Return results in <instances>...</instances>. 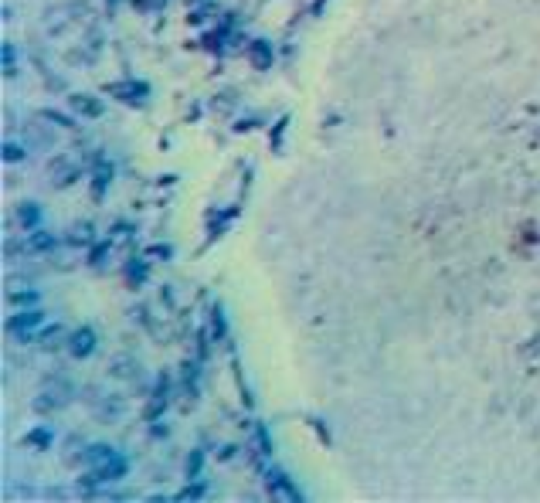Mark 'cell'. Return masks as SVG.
<instances>
[{"instance_id":"cell-1","label":"cell","mask_w":540,"mask_h":503,"mask_svg":"<svg viewBox=\"0 0 540 503\" xmlns=\"http://www.w3.org/2000/svg\"><path fill=\"white\" fill-rule=\"evenodd\" d=\"M126 470H129V463L123 459V456H116V459H109V463H103V466H92L85 476L78 479V486H103V483H112V479H119V476H126Z\"/></svg>"},{"instance_id":"cell-2","label":"cell","mask_w":540,"mask_h":503,"mask_svg":"<svg viewBox=\"0 0 540 503\" xmlns=\"http://www.w3.org/2000/svg\"><path fill=\"white\" fill-rule=\"evenodd\" d=\"M96 344H99V337H96L92 326H78V330H72V333L65 337V347H68V354H72L75 361H85V357L96 350Z\"/></svg>"},{"instance_id":"cell-3","label":"cell","mask_w":540,"mask_h":503,"mask_svg":"<svg viewBox=\"0 0 540 503\" xmlns=\"http://www.w3.org/2000/svg\"><path fill=\"white\" fill-rule=\"evenodd\" d=\"M103 92L105 96H119V103H129V106H143V99L150 96V89L143 82H129V85L109 82V85H103Z\"/></svg>"},{"instance_id":"cell-4","label":"cell","mask_w":540,"mask_h":503,"mask_svg":"<svg viewBox=\"0 0 540 503\" xmlns=\"http://www.w3.org/2000/svg\"><path fill=\"white\" fill-rule=\"evenodd\" d=\"M68 109L78 112L82 119H99L105 112L103 99H99V96H89V92H72V96H68Z\"/></svg>"},{"instance_id":"cell-5","label":"cell","mask_w":540,"mask_h":503,"mask_svg":"<svg viewBox=\"0 0 540 503\" xmlns=\"http://www.w3.org/2000/svg\"><path fill=\"white\" fill-rule=\"evenodd\" d=\"M48 174H52V184L61 190V187H68V184H75L78 181V170L75 163H72V157H54L52 163H48Z\"/></svg>"},{"instance_id":"cell-6","label":"cell","mask_w":540,"mask_h":503,"mask_svg":"<svg viewBox=\"0 0 540 503\" xmlns=\"http://www.w3.org/2000/svg\"><path fill=\"white\" fill-rule=\"evenodd\" d=\"M41 323H45V313H41V310H21L17 317H10V320H7V330H10V333H17V337H24V340H27V333H31L34 326H41Z\"/></svg>"},{"instance_id":"cell-7","label":"cell","mask_w":540,"mask_h":503,"mask_svg":"<svg viewBox=\"0 0 540 503\" xmlns=\"http://www.w3.org/2000/svg\"><path fill=\"white\" fill-rule=\"evenodd\" d=\"M17 228H24V232H31L38 221H41V204L38 201H21L17 204Z\"/></svg>"},{"instance_id":"cell-8","label":"cell","mask_w":540,"mask_h":503,"mask_svg":"<svg viewBox=\"0 0 540 503\" xmlns=\"http://www.w3.org/2000/svg\"><path fill=\"white\" fill-rule=\"evenodd\" d=\"M68 391H72V388H65V391H41V395H38V401H34V412H41V415H45V412H54V408H61Z\"/></svg>"},{"instance_id":"cell-9","label":"cell","mask_w":540,"mask_h":503,"mask_svg":"<svg viewBox=\"0 0 540 503\" xmlns=\"http://www.w3.org/2000/svg\"><path fill=\"white\" fill-rule=\"evenodd\" d=\"M21 446L24 449H38V452H45L48 446H52V432L41 425V428H34V432H27L24 439H21Z\"/></svg>"},{"instance_id":"cell-10","label":"cell","mask_w":540,"mask_h":503,"mask_svg":"<svg viewBox=\"0 0 540 503\" xmlns=\"http://www.w3.org/2000/svg\"><path fill=\"white\" fill-rule=\"evenodd\" d=\"M116 456H119V452H112V446H105V442H99V446H89L82 459H85L89 466H103V463H109V459H116Z\"/></svg>"},{"instance_id":"cell-11","label":"cell","mask_w":540,"mask_h":503,"mask_svg":"<svg viewBox=\"0 0 540 503\" xmlns=\"http://www.w3.org/2000/svg\"><path fill=\"white\" fill-rule=\"evenodd\" d=\"M167 388H170V377L167 374H160V384H156V401H150V408H147V419H156L163 408H167Z\"/></svg>"},{"instance_id":"cell-12","label":"cell","mask_w":540,"mask_h":503,"mask_svg":"<svg viewBox=\"0 0 540 503\" xmlns=\"http://www.w3.org/2000/svg\"><path fill=\"white\" fill-rule=\"evenodd\" d=\"M248 58H252L255 68H269V65H272V48H269V41H252Z\"/></svg>"},{"instance_id":"cell-13","label":"cell","mask_w":540,"mask_h":503,"mask_svg":"<svg viewBox=\"0 0 540 503\" xmlns=\"http://www.w3.org/2000/svg\"><path fill=\"white\" fill-rule=\"evenodd\" d=\"M92 239H96V228L89 221H78L75 228L68 232V245H92Z\"/></svg>"},{"instance_id":"cell-14","label":"cell","mask_w":540,"mask_h":503,"mask_svg":"<svg viewBox=\"0 0 540 503\" xmlns=\"http://www.w3.org/2000/svg\"><path fill=\"white\" fill-rule=\"evenodd\" d=\"M136 374H140V364H136V361H123V357H119V361H112V377H129V381H136Z\"/></svg>"},{"instance_id":"cell-15","label":"cell","mask_w":540,"mask_h":503,"mask_svg":"<svg viewBox=\"0 0 540 503\" xmlns=\"http://www.w3.org/2000/svg\"><path fill=\"white\" fill-rule=\"evenodd\" d=\"M61 337H65V330H61V326H48V333H41V337H38V340H41V350H48V354H52V350H58V347H61Z\"/></svg>"},{"instance_id":"cell-16","label":"cell","mask_w":540,"mask_h":503,"mask_svg":"<svg viewBox=\"0 0 540 503\" xmlns=\"http://www.w3.org/2000/svg\"><path fill=\"white\" fill-rule=\"evenodd\" d=\"M27 133H31L34 147H54V133L52 130H38V123H31V126H27Z\"/></svg>"},{"instance_id":"cell-17","label":"cell","mask_w":540,"mask_h":503,"mask_svg":"<svg viewBox=\"0 0 540 503\" xmlns=\"http://www.w3.org/2000/svg\"><path fill=\"white\" fill-rule=\"evenodd\" d=\"M31 248H34V252H52V248H54V235H52V232H34Z\"/></svg>"},{"instance_id":"cell-18","label":"cell","mask_w":540,"mask_h":503,"mask_svg":"<svg viewBox=\"0 0 540 503\" xmlns=\"http://www.w3.org/2000/svg\"><path fill=\"white\" fill-rule=\"evenodd\" d=\"M105 187H109V163H103V170L96 167V181H92V194L96 197H103Z\"/></svg>"},{"instance_id":"cell-19","label":"cell","mask_w":540,"mask_h":503,"mask_svg":"<svg viewBox=\"0 0 540 503\" xmlns=\"http://www.w3.org/2000/svg\"><path fill=\"white\" fill-rule=\"evenodd\" d=\"M109 248H112L109 241H103L99 248H92V252H89V265H92V269H103L105 259H109Z\"/></svg>"},{"instance_id":"cell-20","label":"cell","mask_w":540,"mask_h":503,"mask_svg":"<svg viewBox=\"0 0 540 503\" xmlns=\"http://www.w3.org/2000/svg\"><path fill=\"white\" fill-rule=\"evenodd\" d=\"M27 153L21 143H3V163H21Z\"/></svg>"},{"instance_id":"cell-21","label":"cell","mask_w":540,"mask_h":503,"mask_svg":"<svg viewBox=\"0 0 540 503\" xmlns=\"http://www.w3.org/2000/svg\"><path fill=\"white\" fill-rule=\"evenodd\" d=\"M3 75L14 79L17 68H14V41H3Z\"/></svg>"},{"instance_id":"cell-22","label":"cell","mask_w":540,"mask_h":503,"mask_svg":"<svg viewBox=\"0 0 540 503\" xmlns=\"http://www.w3.org/2000/svg\"><path fill=\"white\" fill-rule=\"evenodd\" d=\"M41 119H48V123L61 126V130H72V126H75V119H68V116H61V112H54V109H45Z\"/></svg>"},{"instance_id":"cell-23","label":"cell","mask_w":540,"mask_h":503,"mask_svg":"<svg viewBox=\"0 0 540 503\" xmlns=\"http://www.w3.org/2000/svg\"><path fill=\"white\" fill-rule=\"evenodd\" d=\"M41 296L38 292H10V303H17V306H31V303H38Z\"/></svg>"},{"instance_id":"cell-24","label":"cell","mask_w":540,"mask_h":503,"mask_svg":"<svg viewBox=\"0 0 540 503\" xmlns=\"http://www.w3.org/2000/svg\"><path fill=\"white\" fill-rule=\"evenodd\" d=\"M197 470H201V449L194 452V459H190V466H187V476L197 479Z\"/></svg>"},{"instance_id":"cell-25","label":"cell","mask_w":540,"mask_h":503,"mask_svg":"<svg viewBox=\"0 0 540 503\" xmlns=\"http://www.w3.org/2000/svg\"><path fill=\"white\" fill-rule=\"evenodd\" d=\"M234 452H238V449H234V446H225V449H221V456H218V459H232Z\"/></svg>"}]
</instances>
